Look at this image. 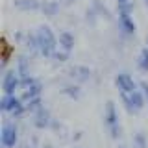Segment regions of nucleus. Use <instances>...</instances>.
<instances>
[{"label": "nucleus", "instance_id": "22", "mask_svg": "<svg viewBox=\"0 0 148 148\" xmlns=\"http://www.w3.org/2000/svg\"><path fill=\"white\" fill-rule=\"evenodd\" d=\"M85 21H87V24H89V26H96V22L100 21L98 11H96L92 6H89V8L85 9Z\"/></svg>", "mask_w": 148, "mask_h": 148}, {"label": "nucleus", "instance_id": "13", "mask_svg": "<svg viewBox=\"0 0 148 148\" xmlns=\"http://www.w3.org/2000/svg\"><path fill=\"white\" fill-rule=\"evenodd\" d=\"M43 0H13V8L18 13H37L41 11Z\"/></svg>", "mask_w": 148, "mask_h": 148}, {"label": "nucleus", "instance_id": "2", "mask_svg": "<svg viewBox=\"0 0 148 148\" xmlns=\"http://www.w3.org/2000/svg\"><path fill=\"white\" fill-rule=\"evenodd\" d=\"M102 120H104V128H106V132H108V135L113 139V141H119V139L122 137V122H120L119 108L113 100L106 102Z\"/></svg>", "mask_w": 148, "mask_h": 148}, {"label": "nucleus", "instance_id": "16", "mask_svg": "<svg viewBox=\"0 0 148 148\" xmlns=\"http://www.w3.org/2000/svg\"><path fill=\"white\" fill-rule=\"evenodd\" d=\"M58 43H59V48L72 52L74 45H76V35H74V32L63 30V32H59V34H58Z\"/></svg>", "mask_w": 148, "mask_h": 148}, {"label": "nucleus", "instance_id": "14", "mask_svg": "<svg viewBox=\"0 0 148 148\" xmlns=\"http://www.w3.org/2000/svg\"><path fill=\"white\" fill-rule=\"evenodd\" d=\"M43 91H45V83L43 80H37L34 85H30V87H26V89H22L18 95H21V98L24 100V102H30L32 98H37V96H43Z\"/></svg>", "mask_w": 148, "mask_h": 148}, {"label": "nucleus", "instance_id": "5", "mask_svg": "<svg viewBox=\"0 0 148 148\" xmlns=\"http://www.w3.org/2000/svg\"><path fill=\"white\" fill-rule=\"evenodd\" d=\"M119 98L128 115H139L143 109H146V100H145L141 87L133 92H119Z\"/></svg>", "mask_w": 148, "mask_h": 148}, {"label": "nucleus", "instance_id": "28", "mask_svg": "<svg viewBox=\"0 0 148 148\" xmlns=\"http://www.w3.org/2000/svg\"><path fill=\"white\" fill-rule=\"evenodd\" d=\"M41 148H56V146L50 145V143H45V145H41Z\"/></svg>", "mask_w": 148, "mask_h": 148}, {"label": "nucleus", "instance_id": "30", "mask_svg": "<svg viewBox=\"0 0 148 148\" xmlns=\"http://www.w3.org/2000/svg\"><path fill=\"white\" fill-rule=\"evenodd\" d=\"M143 2H145V6H146V8H148V0H143Z\"/></svg>", "mask_w": 148, "mask_h": 148}, {"label": "nucleus", "instance_id": "9", "mask_svg": "<svg viewBox=\"0 0 148 148\" xmlns=\"http://www.w3.org/2000/svg\"><path fill=\"white\" fill-rule=\"evenodd\" d=\"M113 83H115V87H117L119 92H133V91L139 89V82L130 72H119L117 76H115Z\"/></svg>", "mask_w": 148, "mask_h": 148}, {"label": "nucleus", "instance_id": "27", "mask_svg": "<svg viewBox=\"0 0 148 148\" xmlns=\"http://www.w3.org/2000/svg\"><path fill=\"white\" fill-rule=\"evenodd\" d=\"M115 2H117V8H124V6L133 4V0H115Z\"/></svg>", "mask_w": 148, "mask_h": 148}, {"label": "nucleus", "instance_id": "18", "mask_svg": "<svg viewBox=\"0 0 148 148\" xmlns=\"http://www.w3.org/2000/svg\"><path fill=\"white\" fill-rule=\"evenodd\" d=\"M91 6L98 11V15H100V18H106V21H111L113 18V15H111V11H109V8L106 6L102 0H92L91 2Z\"/></svg>", "mask_w": 148, "mask_h": 148}, {"label": "nucleus", "instance_id": "23", "mask_svg": "<svg viewBox=\"0 0 148 148\" xmlns=\"http://www.w3.org/2000/svg\"><path fill=\"white\" fill-rule=\"evenodd\" d=\"M26 104V108H28V113H34V111H37L41 108V106H45V102H43V96H37V98H32L30 102H24Z\"/></svg>", "mask_w": 148, "mask_h": 148}, {"label": "nucleus", "instance_id": "25", "mask_svg": "<svg viewBox=\"0 0 148 148\" xmlns=\"http://www.w3.org/2000/svg\"><path fill=\"white\" fill-rule=\"evenodd\" d=\"M139 87H141L143 95H145V100H146V109H148V82H139Z\"/></svg>", "mask_w": 148, "mask_h": 148}, {"label": "nucleus", "instance_id": "12", "mask_svg": "<svg viewBox=\"0 0 148 148\" xmlns=\"http://www.w3.org/2000/svg\"><path fill=\"white\" fill-rule=\"evenodd\" d=\"M22 48H24L26 54H30L32 58H39V41H37V35H35V30H30L26 32L24 35V41H22Z\"/></svg>", "mask_w": 148, "mask_h": 148}, {"label": "nucleus", "instance_id": "19", "mask_svg": "<svg viewBox=\"0 0 148 148\" xmlns=\"http://www.w3.org/2000/svg\"><path fill=\"white\" fill-rule=\"evenodd\" d=\"M132 148H148V135L145 132H135L132 135Z\"/></svg>", "mask_w": 148, "mask_h": 148}, {"label": "nucleus", "instance_id": "11", "mask_svg": "<svg viewBox=\"0 0 148 148\" xmlns=\"http://www.w3.org/2000/svg\"><path fill=\"white\" fill-rule=\"evenodd\" d=\"M32 61H34V58H32L30 54H26V52L17 54V58H15V71L18 72L21 78L32 76Z\"/></svg>", "mask_w": 148, "mask_h": 148}, {"label": "nucleus", "instance_id": "31", "mask_svg": "<svg viewBox=\"0 0 148 148\" xmlns=\"http://www.w3.org/2000/svg\"><path fill=\"white\" fill-rule=\"evenodd\" d=\"M146 46H148V35H146Z\"/></svg>", "mask_w": 148, "mask_h": 148}, {"label": "nucleus", "instance_id": "29", "mask_svg": "<svg viewBox=\"0 0 148 148\" xmlns=\"http://www.w3.org/2000/svg\"><path fill=\"white\" fill-rule=\"evenodd\" d=\"M65 2H67V4H72V2H74V0H65Z\"/></svg>", "mask_w": 148, "mask_h": 148}, {"label": "nucleus", "instance_id": "1", "mask_svg": "<svg viewBox=\"0 0 148 148\" xmlns=\"http://www.w3.org/2000/svg\"><path fill=\"white\" fill-rule=\"evenodd\" d=\"M35 35H37V41H39V58L52 59L54 52L59 48L58 35L54 34V30L48 24H41L35 28Z\"/></svg>", "mask_w": 148, "mask_h": 148}, {"label": "nucleus", "instance_id": "26", "mask_svg": "<svg viewBox=\"0 0 148 148\" xmlns=\"http://www.w3.org/2000/svg\"><path fill=\"white\" fill-rule=\"evenodd\" d=\"M61 128H63V124L59 122L58 119H54V120H52V124H50V130H52V132H56V133H58V132H61Z\"/></svg>", "mask_w": 148, "mask_h": 148}, {"label": "nucleus", "instance_id": "3", "mask_svg": "<svg viewBox=\"0 0 148 148\" xmlns=\"http://www.w3.org/2000/svg\"><path fill=\"white\" fill-rule=\"evenodd\" d=\"M0 111L8 119H13V120H21L26 115H30L24 100L21 98V95H2V98H0Z\"/></svg>", "mask_w": 148, "mask_h": 148}, {"label": "nucleus", "instance_id": "8", "mask_svg": "<svg viewBox=\"0 0 148 148\" xmlns=\"http://www.w3.org/2000/svg\"><path fill=\"white\" fill-rule=\"evenodd\" d=\"M65 74H67V78L71 82H76V83H87L91 82L92 78V71L87 65H71V67L65 71Z\"/></svg>", "mask_w": 148, "mask_h": 148}, {"label": "nucleus", "instance_id": "7", "mask_svg": "<svg viewBox=\"0 0 148 148\" xmlns=\"http://www.w3.org/2000/svg\"><path fill=\"white\" fill-rule=\"evenodd\" d=\"M117 26L124 37H133L137 34V24H135V18H133L132 11L117 9Z\"/></svg>", "mask_w": 148, "mask_h": 148}, {"label": "nucleus", "instance_id": "24", "mask_svg": "<svg viewBox=\"0 0 148 148\" xmlns=\"http://www.w3.org/2000/svg\"><path fill=\"white\" fill-rule=\"evenodd\" d=\"M9 59H11V50L9 48H4V52H2V59H0V71L2 72H6L8 71V65H9Z\"/></svg>", "mask_w": 148, "mask_h": 148}, {"label": "nucleus", "instance_id": "6", "mask_svg": "<svg viewBox=\"0 0 148 148\" xmlns=\"http://www.w3.org/2000/svg\"><path fill=\"white\" fill-rule=\"evenodd\" d=\"M21 83H22V78L18 76L15 67L8 69L6 72H2V95H18L21 92Z\"/></svg>", "mask_w": 148, "mask_h": 148}, {"label": "nucleus", "instance_id": "15", "mask_svg": "<svg viewBox=\"0 0 148 148\" xmlns=\"http://www.w3.org/2000/svg\"><path fill=\"white\" fill-rule=\"evenodd\" d=\"M61 95L67 96L69 100H80L82 95H83V89H82V83H76V82H69L61 87Z\"/></svg>", "mask_w": 148, "mask_h": 148}, {"label": "nucleus", "instance_id": "17", "mask_svg": "<svg viewBox=\"0 0 148 148\" xmlns=\"http://www.w3.org/2000/svg\"><path fill=\"white\" fill-rule=\"evenodd\" d=\"M59 11H61V4L58 2V0H43V6H41V11L46 18H54L59 15Z\"/></svg>", "mask_w": 148, "mask_h": 148}, {"label": "nucleus", "instance_id": "10", "mask_svg": "<svg viewBox=\"0 0 148 148\" xmlns=\"http://www.w3.org/2000/svg\"><path fill=\"white\" fill-rule=\"evenodd\" d=\"M52 120H54V117L46 106H41L37 111L32 113V124H34L35 130H50Z\"/></svg>", "mask_w": 148, "mask_h": 148}, {"label": "nucleus", "instance_id": "4", "mask_svg": "<svg viewBox=\"0 0 148 148\" xmlns=\"http://www.w3.org/2000/svg\"><path fill=\"white\" fill-rule=\"evenodd\" d=\"M18 120L13 119H4L2 130H0V148H17L21 143V128H18Z\"/></svg>", "mask_w": 148, "mask_h": 148}, {"label": "nucleus", "instance_id": "21", "mask_svg": "<svg viewBox=\"0 0 148 148\" xmlns=\"http://www.w3.org/2000/svg\"><path fill=\"white\" fill-rule=\"evenodd\" d=\"M71 54H72V52H69V50L58 48V50L54 52V56H52V61H54V63H59V65H63V63L71 61Z\"/></svg>", "mask_w": 148, "mask_h": 148}, {"label": "nucleus", "instance_id": "20", "mask_svg": "<svg viewBox=\"0 0 148 148\" xmlns=\"http://www.w3.org/2000/svg\"><path fill=\"white\" fill-rule=\"evenodd\" d=\"M137 69L141 72H148V46H143L137 56Z\"/></svg>", "mask_w": 148, "mask_h": 148}]
</instances>
